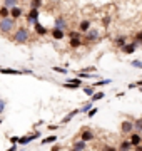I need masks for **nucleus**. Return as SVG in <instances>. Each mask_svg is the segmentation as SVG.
I'll list each match as a JSON object with an SVG mask.
<instances>
[{
	"instance_id": "nucleus-32",
	"label": "nucleus",
	"mask_w": 142,
	"mask_h": 151,
	"mask_svg": "<svg viewBox=\"0 0 142 151\" xmlns=\"http://www.w3.org/2000/svg\"><path fill=\"white\" fill-rule=\"evenodd\" d=\"M67 82H70V84H77V86H80L82 87V79H80V77H72V79H67Z\"/></svg>"
},
{
	"instance_id": "nucleus-17",
	"label": "nucleus",
	"mask_w": 142,
	"mask_h": 151,
	"mask_svg": "<svg viewBox=\"0 0 142 151\" xmlns=\"http://www.w3.org/2000/svg\"><path fill=\"white\" fill-rule=\"evenodd\" d=\"M72 148H74L75 151H85L87 150V143L82 141V139H75L74 143H72Z\"/></svg>"
},
{
	"instance_id": "nucleus-2",
	"label": "nucleus",
	"mask_w": 142,
	"mask_h": 151,
	"mask_svg": "<svg viewBox=\"0 0 142 151\" xmlns=\"http://www.w3.org/2000/svg\"><path fill=\"white\" fill-rule=\"evenodd\" d=\"M17 20H13L12 17H7V19H0V34L2 35H10V34L15 32L17 29Z\"/></svg>"
},
{
	"instance_id": "nucleus-7",
	"label": "nucleus",
	"mask_w": 142,
	"mask_h": 151,
	"mask_svg": "<svg viewBox=\"0 0 142 151\" xmlns=\"http://www.w3.org/2000/svg\"><path fill=\"white\" fill-rule=\"evenodd\" d=\"M38 15H40V12H38L37 9H30L28 14L25 15V20H27V24H30V25H35L38 22Z\"/></svg>"
},
{
	"instance_id": "nucleus-25",
	"label": "nucleus",
	"mask_w": 142,
	"mask_h": 151,
	"mask_svg": "<svg viewBox=\"0 0 142 151\" xmlns=\"http://www.w3.org/2000/svg\"><path fill=\"white\" fill-rule=\"evenodd\" d=\"M82 91H84V94H85V96L92 97L94 94H95V87H94V86H84Z\"/></svg>"
},
{
	"instance_id": "nucleus-9",
	"label": "nucleus",
	"mask_w": 142,
	"mask_h": 151,
	"mask_svg": "<svg viewBox=\"0 0 142 151\" xmlns=\"http://www.w3.org/2000/svg\"><path fill=\"white\" fill-rule=\"evenodd\" d=\"M137 47H139V45H137V44L134 42V40H132V42H127L126 45H124V47L120 49V50H122V54H126V55H132V54H134V52L137 50Z\"/></svg>"
},
{
	"instance_id": "nucleus-10",
	"label": "nucleus",
	"mask_w": 142,
	"mask_h": 151,
	"mask_svg": "<svg viewBox=\"0 0 142 151\" xmlns=\"http://www.w3.org/2000/svg\"><path fill=\"white\" fill-rule=\"evenodd\" d=\"M80 114V109H72L70 113H67L64 118H62V121H60V126H64V124H67V123H70L72 119L75 118V116H79Z\"/></svg>"
},
{
	"instance_id": "nucleus-39",
	"label": "nucleus",
	"mask_w": 142,
	"mask_h": 151,
	"mask_svg": "<svg viewBox=\"0 0 142 151\" xmlns=\"http://www.w3.org/2000/svg\"><path fill=\"white\" fill-rule=\"evenodd\" d=\"M47 128H49L50 131H57V129H59V128H62V126H60V124H49Z\"/></svg>"
},
{
	"instance_id": "nucleus-41",
	"label": "nucleus",
	"mask_w": 142,
	"mask_h": 151,
	"mask_svg": "<svg viewBox=\"0 0 142 151\" xmlns=\"http://www.w3.org/2000/svg\"><path fill=\"white\" fill-rule=\"evenodd\" d=\"M17 146H18V145H12L10 148H9V150H5V151H17Z\"/></svg>"
},
{
	"instance_id": "nucleus-13",
	"label": "nucleus",
	"mask_w": 142,
	"mask_h": 151,
	"mask_svg": "<svg viewBox=\"0 0 142 151\" xmlns=\"http://www.w3.org/2000/svg\"><path fill=\"white\" fill-rule=\"evenodd\" d=\"M22 15H23V9L20 5H17V7H13L10 10V17L13 19V20H18V19H22Z\"/></svg>"
},
{
	"instance_id": "nucleus-5",
	"label": "nucleus",
	"mask_w": 142,
	"mask_h": 151,
	"mask_svg": "<svg viewBox=\"0 0 142 151\" xmlns=\"http://www.w3.org/2000/svg\"><path fill=\"white\" fill-rule=\"evenodd\" d=\"M119 129H120V133H122V134H126V136L132 134V133L136 131V128H134V121H131V119H124V121L120 123Z\"/></svg>"
},
{
	"instance_id": "nucleus-33",
	"label": "nucleus",
	"mask_w": 142,
	"mask_h": 151,
	"mask_svg": "<svg viewBox=\"0 0 142 151\" xmlns=\"http://www.w3.org/2000/svg\"><path fill=\"white\" fill-rule=\"evenodd\" d=\"M131 65L132 67H136V69H142V60L134 59V60H131Z\"/></svg>"
},
{
	"instance_id": "nucleus-18",
	"label": "nucleus",
	"mask_w": 142,
	"mask_h": 151,
	"mask_svg": "<svg viewBox=\"0 0 142 151\" xmlns=\"http://www.w3.org/2000/svg\"><path fill=\"white\" fill-rule=\"evenodd\" d=\"M126 44H127V37H126V35H117V37L114 39V47H117V49H122Z\"/></svg>"
},
{
	"instance_id": "nucleus-45",
	"label": "nucleus",
	"mask_w": 142,
	"mask_h": 151,
	"mask_svg": "<svg viewBox=\"0 0 142 151\" xmlns=\"http://www.w3.org/2000/svg\"><path fill=\"white\" fill-rule=\"evenodd\" d=\"M69 151H75V150H74V148H72V150H69Z\"/></svg>"
},
{
	"instance_id": "nucleus-3",
	"label": "nucleus",
	"mask_w": 142,
	"mask_h": 151,
	"mask_svg": "<svg viewBox=\"0 0 142 151\" xmlns=\"http://www.w3.org/2000/svg\"><path fill=\"white\" fill-rule=\"evenodd\" d=\"M42 136V133L40 131H33V133H30V134H25V136H20V139H18V146H27V145H30L32 141H35V139H38Z\"/></svg>"
},
{
	"instance_id": "nucleus-27",
	"label": "nucleus",
	"mask_w": 142,
	"mask_h": 151,
	"mask_svg": "<svg viewBox=\"0 0 142 151\" xmlns=\"http://www.w3.org/2000/svg\"><path fill=\"white\" fill-rule=\"evenodd\" d=\"M134 128H136L137 133H142V116L137 118V119H134Z\"/></svg>"
},
{
	"instance_id": "nucleus-47",
	"label": "nucleus",
	"mask_w": 142,
	"mask_h": 151,
	"mask_svg": "<svg viewBox=\"0 0 142 151\" xmlns=\"http://www.w3.org/2000/svg\"><path fill=\"white\" fill-rule=\"evenodd\" d=\"M119 151H122V150H119Z\"/></svg>"
},
{
	"instance_id": "nucleus-31",
	"label": "nucleus",
	"mask_w": 142,
	"mask_h": 151,
	"mask_svg": "<svg viewBox=\"0 0 142 151\" xmlns=\"http://www.w3.org/2000/svg\"><path fill=\"white\" fill-rule=\"evenodd\" d=\"M52 70H54V72H57V74H67V72H69L65 67H60V65H54V67H52Z\"/></svg>"
},
{
	"instance_id": "nucleus-21",
	"label": "nucleus",
	"mask_w": 142,
	"mask_h": 151,
	"mask_svg": "<svg viewBox=\"0 0 142 151\" xmlns=\"http://www.w3.org/2000/svg\"><path fill=\"white\" fill-rule=\"evenodd\" d=\"M92 108H94V103H92V101H85V103H84L79 109H80V114H89V111H90Z\"/></svg>"
},
{
	"instance_id": "nucleus-15",
	"label": "nucleus",
	"mask_w": 142,
	"mask_h": 151,
	"mask_svg": "<svg viewBox=\"0 0 142 151\" xmlns=\"http://www.w3.org/2000/svg\"><path fill=\"white\" fill-rule=\"evenodd\" d=\"M119 150L122 151H132L134 150V146H132V143L129 141V138H124V139L119 143Z\"/></svg>"
},
{
	"instance_id": "nucleus-34",
	"label": "nucleus",
	"mask_w": 142,
	"mask_h": 151,
	"mask_svg": "<svg viewBox=\"0 0 142 151\" xmlns=\"http://www.w3.org/2000/svg\"><path fill=\"white\" fill-rule=\"evenodd\" d=\"M82 72H89V74H94L95 70H97V67L95 65H89V67H84V69H80Z\"/></svg>"
},
{
	"instance_id": "nucleus-23",
	"label": "nucleus",
	"mask_w": 142,
	"mask_h": 151,
	"mask_svg": "<svg viewBox=\"0 0 142 151\" xmlns=\"http://www.w3.org/2000/svg\"><path fill=\"white\" fill-rule=\"evenodd\" d=\"M104 97H105V92L104 91H97L92 97H90V101H92V103H97V101H102Z\"/></svg>"
},
{
	"instance_id": "nucleus-46",
	"label": "nucleus",
	"mask_w": 142,
	"mask_h": 151,
	"mask_svg": "<svg viewBox=\"0 0 142 151\" xmlns=\"http://www.w3.org/2000/svg\"><path fill=\"white\" fill-rule=\"evenodd\" d=\"M22 2H25V0H22Z\"/></svg>"
},
{
	"instance_id": "nucleus-42",
	"label": "nucleus",
	"mask_w": 142,
	"mask_h": 151,
	"mask_svg": "<svg viewBox=\"0 0 142 151\" xmlns=\"http://www.w3.org/2000/svg\"><path fill=\"white\" fill-rule=\"evenodd\" d=\"M132 151H142V145L136 146V148H134V150H132Z\"/></svg>"
},
{
	"instance_id": "nucleus-8",
	"label": "nucleus",
	"mask_w": 142,
	"mask_h": 151,
	"mask_svg": "<svg viewBox=\"0 0 142 151\" xmlns=\"http://www.w3.org/2000/svg\"><path fill=\"white\" fill-rule=\"evenodd\" d=\"M67 27H69V24H67V19L65 17H55L54 20V29H60V30H67Z\"/></svg>"
},
{
	"instance_id": "nucleus-38",
	"label": "nucleus",
	"mask_w": 142,
	"mask_h": 151,
	"mask_svg": "<svg viewBox=\"0 0 142 151\" xmlns=\"http://www.w3.org/2000/svg\"><path fill=\"white\" fill-rule=\"evenodd\" d=\"M5 106H7V101H5V99H2V97H0V114H2L4 111H5Z\"/></svg>"
},
{
	"instance_id": "nucleus-43",
	"label": "nucleus",
	"mask_w": 142,
	"mask_h": 151,
	"mask_svg": "<svg viewBox=\"0 0 142 151\" xmlns=\"http://www.w3.org/2000/svg\"><path fill=\"white\" fill-rule=\"evenodd\" d=\"M104 24L107 25V24H110V17H107V19H104Z\"/></svg>"
},
{
	"instance_id": "nucleus-30",
	"label": "nucleus",
	"mask_w": 142,
	"mask_h": 151,
	"mask_svg": "<svg viewBox=\"0 0 142 151\" xmlns=\"http://www.w3.org/2000/svg\"><path fill=\"white\" fill-rule=\"evenodd\" d=\"M132 40H134L137 45H142V30H139V32L134 35V39H132Z\"/></svg>"
},
{
	"instance_id": "nucleus-11",
	"label": "nucleus",
	"mask_w": 142,
	"mask_h": 151,
	"mask_svg": "<svg viewBox=\"0 0 142 151\" xmlns=\"http://www.w3.org/2000/svg\"><path fill=\"white\" fill-rule=\"evenodd\" d=\"M90 29H92V22L89 20V19H84V20L79 22V29H77V30L82 32V34H87Z\"/></svg>"
},
{
	"instance_id": "nucleus-16",
	"label": "nucleus",
	"mask_w": 142,
	"mask_h": 151,
	"mask_svg": "<svg viewBox=\"0 0 142 151\" xmlns=\"http://www.w3.org/2000/svg\"><path fill=\"white\" fill-rule=\"evenodd\" d=\"M50 35L54 40H62V39L65 37V30H60V29H52L50 30Z\"/></svg>"
},
{
	"instance_id": "nucleus-26",
	"label": "nucleus",
	"mask_w": 142,
	"mask_h": 151,
	"mask_svg": "<svg viewBox=\"0 0 142 151\" xmlns=\"http://www.w3.org/2000/svg\"><path fill=\"white\" fill-rule=\"evenodd\" d=\"M7 17H10V9H7V7H0V19H7Z\"/></svg>"
},
{
	"instance_id": "nucleus-35",
	"label": "nucleus",
	"mask_w": 142,
	"mask_h": 151,
	"mask_svg": "<svg viewBox=\"0 0 142 151\" xmlns=\"http://www.w3.org/2000/svg\"><path fill=\"white\" fill-rule=\"evenodd\" d=\"M102 151H119V148L110 146V145H105V146H102Z\"/></svg>"
},
{
	"instance_id": "nucleus-4",
	"label": "nucleus",
	"mask_w": 142,
	"mask_h": 151,
	"mask_svg": "<svg viewBox=\"0 0 142 151\" xmlns=\"http://www.w3.org/2000/svg\"><path fill=\"white\" fill-rule=\"evenodd\" d=\"M100 39V30L99 29H90L87 34H84V44H92V42H97Z\"/></svg>"
},
{
	"instance_id": "nucleus-22",
	"label": "nucleus",
	"mask_w": 142,
	"mask_h": 151,
	"mask_svg": "<svg viewBox=\"0 0 142 151\" xmlns=\"http://www.w3.org/2000/svg\"><path fill=\"white\" fill-rule=\"evenodd\" d=\"M107 84H112V79H97L92 86L94 87H102V86H107Z\"/></svg>"
},
{
	"instance_id": "nucleus-14",
	"label": "nucleus",
	"mask_w": 142,
	"mask_h": 151,
	"mask_svg": "<svg viewBox=\"0 0 142 151\" xmlns=\"http://www.w3.org/2000/svg\"><path fill=\"white\" fill-rule=\"evenodd\" d=\"M33 30H35V34H37V35H40V37H44V35H47V34H49V29L44 27L40 22H37V24L33 25Z\"/></svg>"
},
{
	"instance_id": "nucleus-12",
	"label": "nucleus",
	"mask_w": 142,
	"mask_h": 151,
	"mask_svg": "<svg viewBox=\"0 0 142 151\" xmlns=\"http://www.w3.org/2000/svg\"><path fill=\"white\" fill-rule=\"evenodd\" d=\"M129 141L132 143V146L136 148V146L142 145V133H137V131H134L132 134H129Z\"/></svg>"
},
{
	"instance_id": "nucleus-36",
	"label": "nucleus",
	"mask_w": 142,
	"mask_h": 151,
	"mask_svg": "<svg viewBox=\"0 0 142 151\" xmlns=\"http://www.w3.org/2000/svg\"><path fill=\"white\" fill-rule=\"evenodd\" d=\"M99 113V108H95V106H94L92 109H90V111H89V114H87V118H94V116H95V114Z\"/></svg>"
},
{
	"instance_id": "nucleus-37",
	"label": "nucleus",
	"mask_w": 142,
	"mask_h": 151,
	"mask_svg": "<svg viewBox=\"0 0 142 151\" xmlns=\"http://www.w3.org/2000/svg\"><path fill=\"white\" fill-rule=\"evenodd\" d=\"M18 139H20V136H10V138H9L10 145H18Z\"/></svg>"
},
{
	"instance_id": "nucleus-44",
	"label": "nucleus",
	"mask_w": 142,
	"mask_h": 151,
	"mask_svg": "<svg viewBox=\"0 0 142 151\" xmlns=\"http://www.w3.org/2000/svg\"><path fill=\"white\" fill-rule=\"evenodd\" d=\"M2 123H4V119H2V116H0V124H2Z\"/></svg>"
},
{
	"instance_id": "nucleus-20",
	"label": "nucleus",
	"mask_w": 142,
	"mask_h": 151,
	"mask_svg": "<svg viewBox=\"0 0 142 151\" xmlns=\"http://www.w3.org/2000/svg\"><path fill=\"white\" fill-rule=\"evenodd\" d=\"M84 45V40L82 39H69V47L70 49H79Z\"/></svg>"
},
{
	"instance_id": "nucleus-24",
	"label": "nucleus",
	"mask_w": 142,
	"mask_h": 151,
	"mask_svg": "<svg viewBox=\"0 0 142 151\" xmlns=\"http://www.w3.org/2000/svg\"><path fill=\"white\" fill-rule=\"evenodd\" d=\"M18 2H20V0H4V4H2V5L4 7H7V9H13V7H17L18 5Z\"/></svg>"
},
{
	"instance_id": "nucleus-28",
	"label": "nucleus",
	"mask_w": 142,
	"mask_h": 151,
	"mask_svg": "<svg viewBox=\"0 0 142 151\" xmlns=\"http://www.w3.org/2000/svg\"><path fill=\"white\" fill-rule=\"evenodd\" d=\"M42 2H44V0H30V9H37V10H40V7L44 5Z\"/></svg>"
},
{
	"instance_id": "nucleus-6",
	"label": "nucleus",
	"mask_w": 142,
	"mask_h": 151,
	"mask_svg": "<svg viewBox=\"0 0 142 151\" xmlns=\"http://www.w3.org/2000/svg\"><path fill=\"white\" fill-rule=\"evenodd\" d=\"M79 139L85 141V143H90V141L95 139V133H94L90 128H84V129L80 131V134H79Z\"/></svg>"
},
{
	"instance_id": "nucleus-1",
	"label": "nucleus",
	"mask_w": 142,
	"mask_h": 151,
	"mask_svg": "<svg viewBox=\"0 0 142 151\" xmlns=\"http://www.w3.org/2000/svg\"><path fill=\"white\" fill-rule=\"evenodd\" d=\"M32 39V34H30V29L25 27V25H20V27L15 29V32L12 34V40L17 44V45H23V44H28Z\"/></svg>"
},
{
	"instance_id": "nucleus-29",
	"label": "nucleus",
	"mask_w": 142,
	"mask_h": 151,
	"mask_svg": "<svg viewBox=\"0 0 142 151\" xmlns=\"http://www.w3.org/2000/svg\"><path fill=\"white\" fill-rule=\"evenodd\" d=\"M67 35H69V39H82V32H79V30H70Z\"/></svg>"
},
{
	"instance_id": "nucleus-40",
	"label": "nucleus",
	"mask_w": 142,
	"mask_h": 151,
	"mask_svg": "<svg viewBox=\"0 0 142 151\" xmlns=\"http://www.w3.org/2000/svg\"><path fill=\"white\" fill-rule=\"evenodd\" d=\"M62 150V146L59 145V143H55V145H52V148H50V151H60Z\"/></svg>"
},
{
	"instance_id": "nucleus-19",
	"label": "nucleus",
	"mask_w": 142,
	"mask_h": 151,
	"mask_svg": "<svg viewBox=\"0 0 142 151\" xmlns=\"http://www.w3.org/2000/svg\"><path fill=\"white\" fill-rule=\"evenodd\" d=\"M42 145H55V143H59V136L57 134H50V136H47V138H44V139L40 141Z\"/></svg>"
},
{
	"instance_id": "nucleus-48",
	"label": "nucleus",
	"mask_w": 142,
	"mask_h": 151,
	"mask_svg": "<svg viewBox=\"0 0 142 151\" xmlns=\"http://www.w3.org/2000/svg\"><path fill=\"white\" fill-rule=\"evenodd\" d=\"M0 69H2V67H0Z\"/></svg>"
}]
</instances>
